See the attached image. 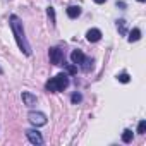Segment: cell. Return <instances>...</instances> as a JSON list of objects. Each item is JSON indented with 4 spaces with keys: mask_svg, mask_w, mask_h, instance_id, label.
Wrapping results in <instances>:
<instances>
[{
    "mask_svg": "<svg viewBox=\"0 0 146 146\" xmlns=\"http://www.w3.org/2000/svg\"><path fill=\"white\" fill-rule=\"evenodd\" d=\"M11 28H12V33L16 36V41H17L19 48L24 52V55H31V46L28 43V38H26L23 23H21V19L17 16H11Z\"/></svg>",
    "mask_w": 146,
    "mask_h": 146,
    "instance_id": "cell-1",
    "label": "cell"
},
{
    "mask_svg": "<svg viewBox=\"0 0 146 146\" xmlns=\"http://www.w3.org/2000/svg\"><path fill=\"white\" fill-rule=\"evenodd\" d=\"M28 119H29V122H31L33 125H36V127L46 124V115H45L43 112H29V113H28Z\"/></svg>",
    "mask_w": 146,
    "mask_h": 146,
    "instance_id": "cell-2",
    "label": "cell"
},
{
    "mask_svg": "<svg viewBox=\"0 0 146 146\" xmlns=\"http://www.w3.org/2000/svg\"><path fill=\"white\" fill-rule=\"evenodd\" d=\"M55 81V86H57V91H64L67 86H69V76L65 74V72H60V74H57L53 78Z\"/></svg>",
    "mask_w": 146,
    "mask_h": 146,
    "instance_id": "cell-3",
    "label": "cell"
},
{
    "mask_svg": "<svg viewBox=\"0 0 146 146\" xmlns=\"http://www.w3.org/2000/svg\"><path fill=\"white\" fill-rule=\"evenodd\" d=\"M62 58H64V55H62V50H58V48H50V62L52 64H55V65H60L62 64Z\"/></svg>",
    "mask_w": 146,
    "mask_h": 146,
    "instance_id": "cell-4",
    "label": "cell"
},
{
    "mask_svg": "<svg viewBox=\"0 0 146 146\" xmlns=\"http://www.w3.org/2000/svg\"><path fill=\"white\" fill-rule=\"evenodd\" d=\"M26 137L33 143V144H43V137L38 131H33V129H28L26 131Z\"/></svg>",
    "mask_w": 146,
    "mask_h": 146,
    "instance_id": "cell-5",
    "label": "cell"
},
{
    "mask_svg": "<svg viewBox=\"0 0 146 146\" xmlns=\"http://www.w3.org/2000/svg\"><path fill=\"white\" fill-rule=\"evenodd\" d=\"M100 38H102V31L96 29V28H93V29H90L86 33V40L90 43H96V41H100Z\"/></svg>",
    "mask_w": 146,
    "mask_h": 146,
    "instance_id": "cell-6",
    "label": "cell"
},
{
    "mask_svg": "<svg viewBox=\"0 0 146 146\" xmlns=\"http://www.w3.org/2000/svg\"><path fill=\"white\" fill-rule=\"evenodd\" d=\"M23 102H24L26 107H33V105H36V96L31 95V93H28V91H24L23 93Z\"/></svg>",
    "mask_w": 146,
    "mask_h": 146,
    "instance_id": "cell-7",
    "label": "cell"
},
{
    "mask_svg": "<svg viewBox=\"0 0 146 146\" xmlns=\"http://www.w3.org/2000/svg\"><path fill=\"white\" fill-rule=\"evenodd\" d=\"M67 16H69L70 19L79 17V16H81V7H79V5H70V7H67Z\"/></svg>",
    "mask_w": 146,
    "mask_h": 146,
    "instance_id": "cell-8",
    "label": "cell"
},
{
    "mask_svg": "<svg viewBox=\"0 0 146 146\" xmlns=\"http://www.w3.org/2000/svg\"><path fill=\"white\" fill-rule=\"evenodd\" d=\"M70 60H72V64H81L84 60V53L81 50H74L70 53Z\"/></svg>",
    "mask_w": 146,
    "mask_h": 146,
    "instance_id": "cell-9",
    "label": "cell"
},
{
    "mask_svg": "<svg viewBox=\"0 0 146 146\" xmlns=\"http://www.w3.org/2000/svg\"><path fill=\"white\" fill-rule=\"evenodd\" d=\"M139 38H141V29H139V28H134V29L129 33V36H127V40H129L131 43H132V41H137Z\"/></svg>",
    "mask_w": 146,
    "mask_h": 146,
    "instance_id": "cell-10",
    "label": "cell"
},
{
    "mask_svg": "<svg viewBox=\"0 0 146 146\" xmlns=\"http://www.w3.org/2000/svg\"><path fill=\"white\" fill-rule=\"evenodd\" d=\"M79 65H81V69H83L84 72H90V70H91V67H93V60H91V58H88V57H84V60H83Z\"/></svg>",
    "mask_w": 146,
    "mask_h": 146,
    "instance_id": "cell-11",
    "label": "cell"
},
{
    "mask_svg": "<svg viewBox=\"0 0 146 146\" xmlns=\"http://www.w3.org/2000/svg\"><path fill=\"white\" fill-rule=\"evenodd\" d=\"M122 141H124V143H131V141H132V131H131V129H125V131L122 132Z\"/></svg>",
    "mask_w": 146,
    "mask_h": 146,
    "instance_id": "cell-12",
    "label": "cell"
},
{
    "mask_svg": "<svg viewBox=\"0 0 146 146\" xmlns=\"http://www.w3.org/2000/svg\"><path fill=\"white\" fill-rule=\"evenodd\" d=\"M117 29H119L120 35H125V33H127V31H125V21H124V19H119V21H117Z\"/></svg>",
    "mask_w": 146,
    "mask_h": 146,
    "instance_id": "cell-13",
    "label": "cell"
},
{
    "mask_svg": "<svg viewBox=\"0 0 146 146\" xmlns=\"http://www.w3.org/2000/svg\"><path fill=\"white\" fill-rule=\"evenodd\" d=\"M117 79H119L120 83H124V84L131 81V78H129V74H127V72H122V74H119V76H117Z\"/></svg>",
    "mask_w": 146,
    "mask_h": 146,
    "instance_id": "cell-14",
    "label": "cell"
},
{
    "mask_svg": "<svg viewBox=\"0 0 146 146\" xmlns=\"http://www.w3.org/2000/svg\"><path fill=\"white\" fill-rule=\"evenodd\" d=\"M144 132H146V122L141 120V122L137 124V134H144Z\"/></svg>",
    "mask_w": 146,
    "mask_h": 146,
    "instance_id": "cell-15",
    "label": "cell"
},
{
    "mask_svg": "<svg viewBox=\"0 0 146 146\" xmlns=\"http://www.w3.org/2000/svg\"><path fill=\"white\" fill-rule=\"evenodd\" d=\"M81 100H83V96H81L79 93H74V95L70 96V102H72V103H79Z\"/></svg>",
    "mask_w": 146,
    "mask_h": 146,
    "instance_id": "cell-16",
    "label": "cell"
},
{
    "mask_svg": "<svg viewBox=\"0 0 146 146\" xmlns=\"http://www.w3.org/2000/svg\"><path fill=\"white\" fill-rule=\"evenodd\" d=\"M48 17H50V21H52V24H55V11H53L52 7H48Z\"/></svg>",
    "mask_w": 146,
    "mask_h": 146,
    "instance_id": "cell-17",
    "label": "cell"
},
{
    "mask_svg": "<svg viewBox=\"0 0 146 146\" xmlns=\"http://www.w3.org/2000/svg\"><path fill=\"white\" fill-rule=\"evenodd\" d=\"M65 69H67V72H69V74H76V67H74V65H67Z\"/></svg>",
    "mask_w": 146,
    "mask_h": 146,
    "instance_id": "cell-18",
    "label": "cell"
},
{
    "mask_svg": "<svg viewBox=\"0 0 146 146\" xmlns=\"http://www.w3.org/2000/svg\"><path fill=\"white\" fill-rule=\"evenodd\" d=\"M95 2H96V4H105L107 0H95Z\"/></svg>",
    "mask_w": 146,
    "mask_h": 146,
    "instance_id": "cell-19",
    "label": "cell"
},
{
    "mask_svg": "<svg viewBox=\"0 0 146 146\" xmlns=\"http://www.w3.org/2000/svg\"><path fill=\"white\" fill-rule=\"evenodd\" d=\"M137 2H144V0H137Z\"/></svg>",
    "mask_w": 146,
    "mask_h": 146,
    "instance_id": "cell-20",
    "label": "cell"
},
{
    "mask_svg": "<svg viewBox=\"0 0 146 146\" xmlns=\"http://www.w3.org/2000/svg\"><path fill=\"white\" fill-rule=\"evenodd\" d=\"M0 72H2V69H0Z\"/></svg>",
    "mask_w": 146,
    "mask_h": 146,
    "instance_id": "cell-21",
    "label": "cell"
}]
</instances>
